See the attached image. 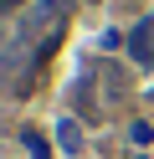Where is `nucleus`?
Masks as SVG:
<instances>
[{
    "label": "nucleus",
    "mask_w": 154,
    "mask_h": 159,
    "mask_svg": "<svg viewBox=\"0 0 154 159\" xmlns=\"http://www.w3.org/2000/svg\"><path fill=\"white\" fill-rule=\"evenodd\" d=\"M133 62H149V26L133 31Z\"/></svg>",
    "instance_id": "obj_1"
},
{
    "label": "nucleus",
    "mask_w": 154,
    "mask_h": 159,
    "mask_svg": "<svg viewBox=\"0 0 154 159\" xmlns=\"http://www.w3.org/2000/svg\"><path fill=\"white\" fill-rule=\"evenodd\" d=\"M21 5H26V0H0V16H5V11H21Z\"/></svg>",
    "instance_id": "obj_2"
}]
</instances>
